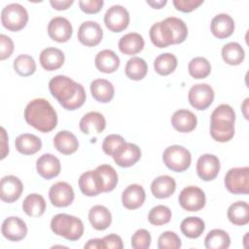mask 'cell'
Returning a JSON list of instances; mask_svg holds the SVG:
<instances>
[{
  "instance_id": "54",
  "label": "cell",
  "mask_w": 249,
  "mask_h": 249,
  "mask_svg": "<svg viewBox=\"0 0 249 249\" xmlns=\"http://www.w3.org/2000/svg\"><path fill=\"white\" fill-rule=\"evenodd\" d=\"M1 142H2V147H1V160H3L9 153V147H8V136L6 133V130L4 127H1Z\"/></svg>"
},
{
  "instance_id": "55",
  "label": "cell",
  "mask_w": 249,
  "mask_h": 249,
  "mask_svg": "<svg viewBox=\"0 0 249 249\" xmlns=\"http://www.w3.org/2000/svg\"><path fill=\"white\" fill-rule=\"evenodd\" d=\"M85 248H90V249H105L104 242L101 238H92L88 241V243L85 244Z\"/></svg>"
},
{
  "instance_id": "21",
  "label": "cell",
  "mask_w": 249,
  "mask_h": 249,
  "mask_svg": "<svg viewBox=\"0 0 249 249\" xmlns=\"http://www.w3.org/2000/svg\"><path fill=\"white\" fill-rule=\"evenodd\" d=\"M196 115L187 109H179L171 117V124L179 132H191L196 128Z\"/></svg>"
},
{
  "instance_id": "31",
  "label": "cell",
  "mask_w": 249,
  "mask_h": 249,
  "mask_svg": "<svg viewBox=\"0 0 249 249\" xmlns=\"http://www.w3.org/2000/svg\"><path fill=\"white\" fill-rule=\"evenodd\" d=\"M16 149L23 155H33L36 154L42 148L41 139L30 133H22L18 135L15 142Z\"/></svg>"
},
{
  "instance_id": "33",
  "label": "cell",
  "mask_w": 249,
  "mask_h": 249,
  "mask_svg": "<svg viewBox=\"0 0 249 249\" xmlns=\"http://www.w3.org/2000/svg\"><path fill=\"white\" fill-rule=\"evenodd\" d=\"M228 219L236 226H244L249 222V205L245 201H236L228 209Z\"/></svg>"
},
{
  "instance_id": "30",
  "label": "cell",
  "mask_w": 249,
  "mask_h": 249,
  "mask_svg": "<svg viewBox=\"0 0 249 249\" xmlns=\"http://www.w3.org/2000/svg\"><path fill=\"white\" fill-rule=\"evenodd\" d=\"M144 45V39L139 33L129 32L120 39L118 46L123 53L126 55H133L141 52Z\"/></svg>"
},
{
  "instance_id": "3",
  "label": "cell",
  "mask_w": 249,
  "mask_h": 249,
  "mask_svg": "<svg viewBox=\"0 0 249 249\" xmlns=\"http://www.w3.org/2000/svg\"><path fill=\"white\" fill-rule=\"evenodd\" d=\"M51 229L56 235L63 236L70 241L78 240L84 233L82 220L65 213H60L53 217Z\"/></svg>"
},
{
  "instance_id": "16",
  "label": "cell",
  "mask_w": 249,
  "mask_h": 249,
  "mask_svg": "<svg viewBox=\"0 0 249 249\" xmlns=\"http://www.w3.org/2000/svg\"><path fill=\"white\" fill-rule=\"evenodd\" d=\"M72 33V25L66 18L55 17L48 24V34L53 41L59 43L67 42L71 38Z\"/></svg>"
},
{
  "instance_id": "4",
  "label": "cell",
  "mask_w": 249,
  "mask_h": 249,
  "mask_svg": "<svg viewBox=\"0 0 249 249\" xmlns=\"http://www.w3.org/2000/svg\"><path fill=\"white\" fill-rule=\"evenodd\" d=\"M162 160L167 168L174 172H183L187 170L192 161V156L189 150L180 145L167 147L163 154Z\"/></svg>"
},
{
  "instance_id": "45",
  "label": "cell",
  "mask_w": 249,
  "mask_h": 249,
  "mask_svg": "<svg viewBox=\"0 0 249 249\" xmlns=\"http://www.w3.org/2000/svg\"><path fill=\"white\" fill-rule=\"evenodd\" d=\"M169 23L173 33H174V44L183 43L188 36V27L186 23L178 18L169 17L165 18Z\"/></svg>"
},
{
  "instance_id": "44",
  "label": "cell",
  "mask_w": 249,
  "mask_h": 249,
  "mask_svg": "<svg viewBox=\"0 0 249 249\" xmlns=\"http://www.w3.org/2000/svg\"><path fill=\"white\" fill-rule=\"evenodd\" d=\"M126 142L124 137L119 134H109L102 142V150L106 155L115 157L124 146Z\"/></svg>"
},
{
  "instance_id": "50",
  "label": "cell",
  "mask_w": 249,
  "mask_h": 249,
  "mask_svg": "<svg viewBox=\"0 0 249 249\" xmlns=\"http://www.w3.org/2000/svg\"><path fill=\"white\" fill-rule=\"evenodd\" d=\"M104 4L103 0H80V9L86 14H96L98 13Z\"/></svg>"
},
{
  "instance_id": "42",
  "label": "cell",
  "mask_w": 249,
  "mask_h": 249,
  "mask_svg": "<svg viewBox=\"0 0 249 249\" xmlns=\"http://www.w3.org/2000/svg\"><path fill=\"white\" fill-rule=\"evenodd\" d=\"M15 71L23 77L32 75L36 70V63L34 58L28 54H19L14 60Z\"/></svg>"
},
{
  "instance_id": "56",
  "label": "cell",
  "mask_w": 249,
  "mask_h": 249,
  "mask_svg": "<svg viewBox=\"0 0 249 249\" xmlns=\"http://www.w3.org/2000/svg\"><path fill=\"white\" fill-rule=\"evenodd\" d=\"M167 3L166 0H160V1H148L147 0V4L150 5L152 8L154 9H160L162 8L165 4Z\"/></svg>"
},
{
  "instance_id": "53",
  "label": "cell",
  "mask_w": 249,
  "mask_h": 249,
  "mask_svg": "<svg viewBox=\"0 0 249 249\" xmlns=\"http://www.w3.org/2000/svg\"><path fill=\"white\" fill-rule=\"evenodd\" d=\"M50 3L53 9L62 11V10L68 9L74 3V1L73 0H62V1L61 0H51Z\"/></svg>"
},
{
  "instance_id": "39",
  "label": "cell",
  "mask_w": 249,
  "mask_h": 249,
  "mask_svg": "<svg viewBox=\"0 0 249 249\" xmlns=\"http://www.w3.org/2000/svg\"><path fill=\"white\" fill-rule=\"evenodd\" d=\"M79 184V188L81 190V192L88 196H94L99 195L101 192L95 174L93 172V170H89L84 172L78 181Z\"/></svg>"
},
{
  "instance_id": "15",
  "label": "cell",
  "mask_w": 249,
  "mask_h": 249,
  "mask_svg": "<svg viewBox=\"0 0 249 249\" xmlns=\"http://www.w3.org/2000/svg\"><path fill=\"white\" fill-rule=\"evenodd\" d=\"M1 232L10 241H19L26 236L27 226L20 218L11 216L3 221Z\"/></svg>"
},
{
  "instance_id": "18",
  "label": "cell",
  "mask_w": 249,
  "mask_h": 249,
  "mask_svg": "<svg viewBox=\"0 0 249 249\" xmlns=\"http://www.w3.org/2000/svg\"><path fill=\"white\" fill-rule=\"evenodd\" d=\"M60 168L59 160L52 154H44L36 161L38 174L47 180L56 177L60 172Z\"/></svg>"
},
{
  "instance_id": "10",
  "label": "cell",
  "mask_w": 249,
  "mask_h": 249,
  "mask_svg": "<svg viewBox=\"0 0 249 249\" xmlns=\"http://www.w3.org/2000/svg\"><path fill=\"white\" fill-rule=\"evenodd\" d=\"M152 43L158 48L174 45V33L166 19L154 23L149 31Z\"/></svg>"
},
{
  "instance_id": "17",
  "label": "cell",
  "mask_w": 249,
  "mask_h": 249,
  "mask_svg": "<svg viewBox=\"0 0 249 249\" xmlns=\"http://www.w3.org/2000/svg\"><path fill=\"white\" fill-rule=\"evenodd\" d=\"M98 186L102 193L113 191L118 183V174L115 168L109 164L98 165L93 170Z\"/></svg>"
},
{
  "instance_id": "52",
  "label": "cell",
  "mask_w": 249,
  "mask_h": 249,
  "mask_svg": "<svg viewBox=\"0 0 249 249\" xmlns=\"http://www.w3.org/2000/svg\"><path fill=\"white\" fill-rule=\"evenodd\" d=\"M105 248H117V249H122L124 247L123 245V240L120 235L112 233L105 235L102 238Z\"/></svg>"
},
{
  "instance_id": "24",
  "label": "cell",
  "mask_w": 249,
  "mask_h": 249,
  "mask_svg": "<svg viewBox=\"0 0 249 249\" xmlns=\"http://www.w3.org/2000/svg\"><path fill=\"white\" fill-rule=\"evenodd\" d=\"M141 158L140 148L133 144L126 142L123 149L113 157L114 161L121 167H129L135 164Z\"/></svg>"
},
{
  "instance_id": "38",
  "label": "cell",
  "mask_w": 249,
  "mask_h": 249,
  "mask_svg": "<svg viewBox=\"0 0 249 249\" xmlns=\"http://www.w3.org/2000/svg\"><path fill=\"white\" fill-rule=\"evenodd\" d=\"M125 75L134 81L142 80L148 71V65L146 61L138 56H133L129 58L125 65Z\"/></svg>"
},
{
  "instance_id": "40",
  "label": "cell",
  "mask_w": 249,
  "mask_h": 249,
  "mask_svg": "<svg viewBox=\"0 0 249 249\" xmlns=\"http://www.w3.org/2000/svg\"><path fill=\"white\" fill-rule=\"evenodd\" d=\"M177 67V58L170 53H161L156 57L154 61V68L156 72L161 76L171 74Z\"/></svg>"
},
{
  "instance_id": "26",
  "label": "cell",
  "mask_w": 249,
  "mask_h": 249,
  "mask_svg": "<svg viewBox=\"0 0 249 249\" xmlns=\"http://www.w3.org/2000/svg\"><path fill=\"white\" fill-rule=\"evenodd\" d=\"M54 148L63 155H71L78 150L79 142L77 137L68 130L58 131L53 138Z\"/></svg>"
},
{
  "instance_id": "2",
  "label": "cell",
  "mask_w": 249,
  "mask_h": 249,
  "mask_svg": "<svg viewBox=\"0 0 249 249\" xmlns=\"http://www.w3.org/2000/svg\"><path fill=\"white\" fill-rule=\"evenodd\" d=\"M24 119L32 127L41 132H50L57 124V114L45 98L31 100L24 109Z\"/></svg>"
},
{
  "instance_id": "46",
  "label": "cell",
  "mask_w": 249,
  "mask_h": 249,
  "mask_svg": "<svg viewBox=\"0 0 249 249\" xmlns=\"http://www.w3.org/2000/svg\"><path fill=\"white\" fill-rule=\"evenodd\" d=\"M181 245V239L174 231H164L158 239V247L160 249H178Z\"/></svg>"
},
{
  "instance_id": "49",
  "label": "cell",
  "mask_w": 249,
  "mask_h": 249,
  "mask_svg": "<svg viewBox=\"0 0 249 249\" xmlns=\"http://www.w3.org/2000/svg\"><path fill=\"white\" fill-rule=\"evenodd\" d=\"M14 52V42L13 40L5 35H0V59L4 60L12 55Z\"/></svg>"
},
{
  "instance_id": "1",
  "label": "cell",
  "mask_w": 249,
  "mask_h": 249,
  "mask_svg": "<svg viewBox=\"0 0 249 249\" xmlns=\"http://www.w3.org/2000/svg\"><path fill=\"white\" fill-rule=\"evenodd\" d=\"M52 95L66 110L80 108L86 101V91L81 84L64 75H57L49 82Z\"/></svg>"
},
{
  "instance_id": "29",
  "label": "cell",
  "mask_w": 249,
  "mask_h": 249,
  "mask_svg": "<svg viewBox=\"0 0 249 249\" xmlns=\"http://www.w3.org/2000/svg\"><path fill=\"white\" fill-rule=\"evenodd\" d=\"M89 220L93 229L104 231L111 225L112 215L107 207L103 205H94L89 209Z\"/></svg>"
},
{
  "instance_id": "41",
  "label": "cell",
  "mask_w": 249,
  "mask_h": 249,
  "mask_svg": "<svg viewBox=\"0 0 249 249\" xmlns=\"http://www.w3.org/2000/svg\"><path fill=\"white\" fill-rule=\"evenodd\" d=\"M190 75L195 79L206 78L211 72V65L209 61L201 56L193 58L188 65Z\"/></svg>"
},
{
  "instance_id": "23",
  "label": "cell",
  "mask_w": 249,
  "mask_h": 249,
  "mask_svg": "<svg viewBox=\"0 0 249 249\" xmlns=\"http://www.w3.org/2000/svg\"><path fill=\"white\" fill-rule=\"evenodd\" d=\"M80 129L85 134L92 132L100 133L106 127V121L104 116L99 112H89L80 121Z\"/></svg>"
},
{
  "instance_id": "19",
  "label": "cell",
  "mask_w": 249,
  "mask_h": 249,
  "mask_svg": "<svg viewBox=\"0 0 249 249\" xmlns=\"http://www.w3.org/2000/svg\"><path fill=\"white\" fill-rule=\"evenodd\" d=\"M146 194L142 186L131 184L127 186L122 195L123 205L130 210L139 208L145 201Z\"/></svg>"
},
{
  "instance_id": "7",
  "label": "cell",
  "mask_w": 249,
  "mask_h": 249,
  "mask_svg": "<svg viewBox=\"0 0 249 249\" xmlns=\"http://www.w3.org/2000/svg\"><path fill=\"white\" fill-rule=\"evenodd\" d=\"M182 208L187 211H199L206 202L204 192L196 186H189L184 188L178 197Z\"/></svg>"
},
{
  "instance_id": "51",
  "label": "cell",
  "mask_w": 249,
  "mask_h": 249,
  "mask_svg": "<svg viewBox=\"0 0 249 249\" xmlns=\"http://www.w3.org/2000/svg\"><path fill=\"white\" fill-rule=\"evenodd\" d=\"M203 3V0H173L174 7L183 13H190Z\"/></svg>"
},
{
  "instance_id": "8",
  "label": "cell",
  "mask_w": 249,
  "mask_h": 249,
  "mask_svg": "<svg viewBox=\"0 0 249 249\" xmlns=\"http://www.w3.org/2000/svg\"><path fill=\"white\" fill-rule=\"evenodd\" d=\"M104 23L110 31L121 32L128 26L129 14L124 7L113 5L104 15Z\"/></svg>"
},
{
  "instance_id": "35",
  "label": "cell",
  "mask_w": 249,
  "mask_h": 249,
  "mask_svg": "<svg viewBox=\"0 0 249 249\" xmlns=\"http://www.w3.org/2000/svg\"><path fill=\"white\" fill-rule=\"evenodd\" d=\"M204 244L207 249H227L231 244V238L227 231L214 229L205 236Z\"/></svg>"
},
{
  "instance_id": "6",
  "label": "cell",
  "mask_w": 249,
  "mask_h": 249,
  "mask_svg": "<svg viewBox=\"0 0 249 249\" xmlns=\"http://www.w3.org/2000/svg\"><path fill=\"white\" fill-rule=\"evenodd\" d=\"M227 190L234 195H247L249 193V167L231 168L225 176Z\"/></svg>"
},
{
  "instance_id": "28",
  "label": "cell",
  "mask_w": 249,
  "mask_h": 249,
  "mask_svg": "<svg viewBox=\"0 0 249 249\" xmlns=\"http://www.w3.org/2000/svg\"><path fill=\"white\" fill-rule=\"evenodd\" d=\"M176 190L175 180L168 175H160L153 180L151 184V191L157 198H167Z\"/></svg>"
},
{
  "instance_id": "9",
  "label": "cell",
  "mask_w": 249,
  "mask_h": 249,
  "mask_svg": "<svg viewBox=\"0 0 249 249\" xmlns=\"http://www.w3.org/2000/svg\"><path fill=\"white\" fill-rule=\"evenodd\" d=\"M188 98L195 109L205 110L213 102L214 90L207 84H196L190 89Z\"/></svg>"
},
{
  "instance_id": "25",
  "label": "cell",
  "mask_w": 249,
  "mask_h": 249,
  "mask_svg": "<svg viewBox=\"0 0 249 249\" xmlns=\"http://www.w3.org/2000/svg\"><path fill=\"white\" fill-rule=\"evenodd\" d=\"M92 97L101 103L110 102L115 94V89L111 82L106 79H95L90 83Z\"/></svg>"
},
{
  "instance_id": "48",
  "label": "cell",
  "mask_w": 249,
  "mask_h": 249,
  "mask_svg": "<svg viewBox=\"0 0 249 249\" xmlns=\"http://www.w3.org/2000/svg\"><path fill=\"white\" fill-rule=\"evenodd\" d=\"M151 240L150 232L145 229H139L131 236V246L134 249H148Z\"/></svg>"
},
{
  "instance_id": "22",
  "label": "cell",
  "mask_w": 249,
  "mask_h": 249,
  "mask_svg": "<svg viewBox=\"0 0 249 249\" xmlns=\"http://www.w3.org/2000/svg\"><path fill=\"white\" fill-rule=\"evenodd\" d=\"M64 60L63 52L57 48H46L39 55L40 64L47 71H53L60 68Z\"/></svg>"
},
{
  "instance_id": "13",
  "label": "cell",
  "mask_w": 249,
  "mask_h": 249,
  "mask_svg": "<svg viewBox=\"0 0 249 249\" xmlns=\"http://www.w3.org/2000/svg\"><path fill=\"white\" fill-rule=\"evenodd\" d=\"M220 166V160L216 156L204 154L196 161V173L201 180L211 181L217 177Z\"/></svg>"
},
{
  "instance_id": "20",
  "label": "cell",
  "mask_w": 249,
  "mask_h": 249,
  "mask_svg": "<svg viewBox=\"0 0 249 249\" xmlns=\"http://www.w3.org/2000/svg\"><path fill=\"white\" fill-rule=\"evenodd\" d=\"M211 32L218 39L230 37L234 30V21L228 14H218L211 20Z\"/></svg>"
},
{
  "instance_id": "37",
  "label": "cell",
  "mask_w": 249,
  "mask_h": 249,
  "mask_svg": "<svg viewBox=\"0 0 249 249\" xmlns=\"http://www.w3.org/2000/svg\"><path fill=\"white\" fill-rule=\"evenodd\" d=\"M182 233L189 238L199 237L205 229L204 221L198 217H187L180 225Z\"/></svg>"
},
{
  "instance_id": "47",
  "label": "cell",
  "mask_w": 249,
  "mask_h": 249,
  "mask_svg": "<svg viewBox=\"0 0 249 249\" xmlns=\"http://www.w3.org/2000/svg\"><path fill=\"white\" fill-rule=\"evenodd\" d=\"M210 121H228L235 122V113L231 106L228 104H221L214 109L210 116Z\"/></svg>"
},
{
  "instance_id": "36",
  "label": "cell",
  "mask_w": 249,
  "mask_h": 249,
  "mask_svg": "<svg viewBox=\"0 0 249 249\" xmlns=\"http://www.w3.org/2000/svg\"><path fill=\"white\" fill-rule=\"evenodd\" d=\"M222 57L230 65H239L245 57V53L240 44L230 42L222 48Z\"/></svg>"
},
{
  "instance_id": "5",
  "label": "cell",
  "mask_w": 249,
  "mask_h": 249,
  "mask_svg": "<svg viewBox=\"0 0 249 249\" xmlns=\"http://www.w3.org/2000/svg\"><path fill=\"white\" fill-rule=\"evenodd\" d=\"M28 21V13L26 9L18 3H11L5 6L1 12V22L5 28L10 31H18L22 29Z\"/></svg>"
},
{
  "instance_id": "32",
  "label": "cell",
  "mask_w": 249,
  "mask_h": 249,
  "mask_svg": "<svg viewBox=\"0 0 249 249\" xmlns=\"http://www.w3.org/2000/svg\"><path fill=\"white\" fill-rule=\"evenodd\" d=\"M210 134L218 142H228L234 135V123L228 121H211Z\"/></svg>"
},
{
  "instance_id": "27",
  "label": "cell",
  "mask_w": 249,
  "mask_h": 249,
  "mask_svg": "<svg viewBox=\"0 0 249 249\" xmlns=\"http://www.w3.org/2000/svg\"><path fill=\"white\" fill-rule=\"evenodd\" d=\"M95 67L103 73H113L115 72L121 63L120 57L112 50L100 51L94 59Z\"/></svg>"
},
{
  "instance_id": "12",
  "label": "cell",
  "mask_w": 249,
  "mask_h": 249,
  "mask_svg": "<svg viewBox=\"0 0 249 249\" xmlns=\"http://www.w3.org/2000/svg\"><path fill=\"white\" fill-rule=\"evenodd\" d=\"M77 37L83 45L87 47H94L101 42L103 31L96 21L88 20L80 25Z\"/></svg>"
},
{
  "instance_id": "43",
  "label": "cell",
  "mask_w": 249,
  "mask_h": 249,
  "mask_svg": "<svg viewBox=\"0 0 249 249\" xmlns=\"http://www.w3.org/2000/svg\"><path fill=\"white\" fill-rule=\"evenodd\" d=\"M171 210L165 205H157L153 207L148 214V221L155 226L167 224L171 219Z\"/></svg>"
},
{
  "instance_id": "14",
  "label": "cell",
  "mask_w": 249,
  "mask_h": 249,
  "mask_svg": "<svg viewBox=\"0 0 249 249\" xmlns=\"http://www.w3.org/2000/svg\"><path fill=\"white\" fill-rule=\"evenodd\" d=\"M23 191V185L21 181L14 176H4L0 181V197L3 201L12 203L18 200Z\"/></svg>"
},
{
  "instance_id": "11",
  "label": "cell",
  "mask_w": 249,
  "mask_h": 249,
  "mask_svg": "<svg viewBox=\"0 0 249 249\" xmlns=\"http://www.w3.org/2000/svg\"><path fill=\"white\" fill-rule=\"evenodd\" d=\"M49 197L52 204L55 207H66L73 202L75 194L70 184L57 182L50 188Z\"/></svg>"
},
{
  "instance_id": "34",
  "label": "cell",
  "mask_w": 249,
  "mask_h": 249,
  "mask_svg": "<svg viewBox=\"0 0 249 249\" xmlns=\"http://www.w3.org/2000/svg\"><path fill=\"white\" fill-rule=\"evenodd\" d=\"M22 209L25 214L30 217H40L46 210L45 198L41 195L30 194L24 198L22 202Z\"/></svg>"
}]
</instances>
